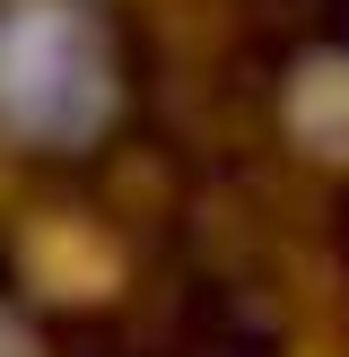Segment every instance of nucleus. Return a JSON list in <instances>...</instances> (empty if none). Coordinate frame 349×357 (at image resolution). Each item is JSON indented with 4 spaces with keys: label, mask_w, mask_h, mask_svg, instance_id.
<instances>
[{
    "label": "nucleus",
    "mask_w": 349,
    "mask_h": 357,
    "mask_svg": "<svg viewBox=\"0 0 349 357\" xmlns=\"http://www.w3.org/2000/svg\"><path fill=\"white\" fill-rule=\"evenodd\" d=\"M131 96L140 52L114 0H0V149L44 166L96 157Z\"/></svg>",
    "instance_id": "f257e3e1"
}]
</instances>
